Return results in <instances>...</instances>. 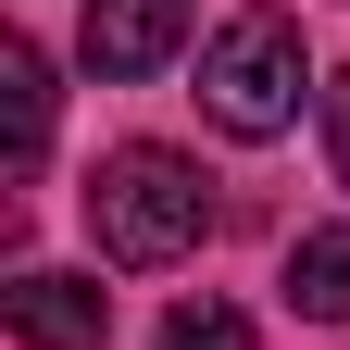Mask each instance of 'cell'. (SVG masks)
Segmentation results:
<instances>
[{
    "mask_svg": "<svg viewBox=\"0 0 350 350\" xmlns=\"http://www.w3.org/2000/svg\"><path fill=\"white\" fill-rule=\"evenodd\" d=\"M88 226H100V262L163 275V262H188L213 238V175L188 150H163V138H125L100 175H88Z\"/></svg>",
    "mask_w": 350,
    "mask_h": 350,
    "instance_id": "6da1fadb",
    "label": "cell"
},
{
    "mask_svg": "<svg viewBox=\"0 0 350 350\" xmlns=\"http://www.w3.org/2000/svg\"><path fill=\"white\" fill-rule=\"evenodd\" d=\"M300 88H313V51H300L288 13H226L200 51V113L226 138H288L300 125Z\"/></svg>",
    "mask_w": 350,
    "mask_h": 350,
    "instance_id": "7a4b0ae2",
    "label": "cell"
},
{
    "mask_svg": "<svg viewBox=\"0 0 350 350\" xmlns=\"http://www.w3.org/2000/svg\"><path fill=\"white\" fill-rule=\"evenodd\" d=\"M0 325L25 350H100L113 338V288L100 275H51V262H25L13 288H0Z\"/></svg>",
    "mask_w": 350,
    "mask_h": 350,
    "instance_id": "3957f363",
    "label": "cell"
},
{
    "mask_svg": "<svg viewBox=\"0 0 350 350\" xmlns=\"http://www.w3.org/2000/svg\"><path fill=\"white\" fill-rule=\"evenodd\" d=\"M188 51V0H88V75H163Z\"/></svg>",
    "mask_w": 350,
    "mask_h": 350,
    "instance_id": "277c9868",
    "label": "cell"
},
{
    "mask_svg": "<svg viewBox=\"0 0 350 350\" xmlns=\"http://www.w3.org/2000/svg\"><path fill=\"white\" fill-rule=\"evenodd\" d=\"M288 313L300 325H350V226H300V250H288Z\"/></svg>",
    "mask_w": 350,
    "mask_h": 350,
    "instance_id": "5b68a950",
    "label": "cell"
},
{
    "mask_svg": "<svg viewBox=\"0 0 350 350\" xmlns=\"http://www.w3.org/2000/svg\"><path fill=\"white\" fill-rule=\"evenodd\" d=\"M0 100H13V175L51 163V51L38 38H0Z\"/></svg>",
    "mask_w": 350,
    "mask_h": 350,
    "instance_id": "8992f818",
    "label": "cell"
},
{
    "mask_svg": "<svg viewBox=\"0 0 350 350\" xmlns=\"http://www.w3.org/2000/svg\"><path fill=\"white\" fill-rule=\"evenodd\" d=\"M163 350H250V313H238V300H175Z\"/></svg>",
    "mask_w": 350,
    "mask_h": 350,
    "instance_id": "52a82bcc",
    "label": "cell"
},
{
    "mask_svg": "<svg viewBox=\"0 0 350 350\" xmlns=\"http://www.w3.org/2000/svg\"><path fill=\"white\" fill-rule=\"evenodd\" d=\"M325 163H338V188H350V75H325Z\"/></svg>",
    "mask_w": 350,
    "mask_h": 350,
    "instance_id": "ba28073f",
    "label": "cell"
}]
</instances>
